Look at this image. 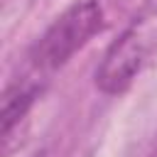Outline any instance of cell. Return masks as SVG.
I'll return each mask as SVG.
<instances>
[{"mask_svg": "<svg viewBox=\"0 0 157 157\" xmlns=\"http://www.w3.org/2000/svg\"><path fill=\"white\" fill-rule=\"evenodd\" d=\"M103 27V7L98 0H76L69 5L39 37L32 49V64L39 71L64 66L78 49H83Z\"/></svg>", "mask_w": 157, "mask_h": 157, "instance_id": "obj_1", "label": "cell"}, {"mask_svg": "<svg viewBox=\"0 0 157 157\" xmlns=\"http://www.w3.org/2000/svg\"><path fill=\"white\" fill-rule=\"evenodd\" d=\"M157 39V20L140 17L135 20L103 54V61L96 69V86L108 93L118 96L130 88L135 76L142 71L152 47Z\"/></svg>", "mask_w": 157, "mask_h": 157, "instance_id": "obj_2", "label": "cell"}, {"mask_svg": "<svg viewBox=\"0 0 157 157\" xmlns=\"http://www.w3.org/2000/svg\"><path fill=\"white\" fill-rule=\"evenodd\" d=\"M37 96V83L29 81H17L12 86H7L5 96H2V137L7 140L12 128L20 125V120L27 115L29 105L34 103Z\"/></svg>", "mask_w": 157, "mask_h": 157, "instance_id": "obj_3", "label": "cell"}]
</instances>
